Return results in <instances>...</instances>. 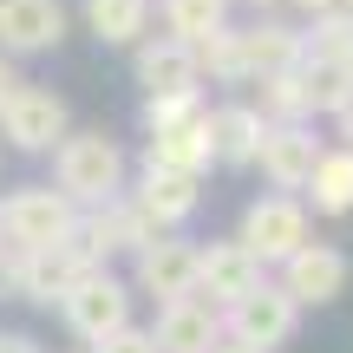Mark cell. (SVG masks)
I'll return each mask as SVG.
<instances>
[{"label": "cell", "mask_w": 353, "mask_h": 353, "mask_svg": "<svg viewBox=\"0 0 353 353\" xmlns=\"http://www.w3.org/2000/svg\"><path fill=\"white\" fill-rule=\"evenodd\" d=\"M196 72L210 79V85H249V65H242V33H236V26H223L216 39H203V46H196Z\"/></svg>", "instance_id": "d4e9b609"}, {"label": "cell", "mask_w": 353, "mask_h": 353, "mask_svg": "<svg viewBox=\"0 0 353 353\" xmlns=\"http://www.w3.org/2000/svg\"><path fill=\"white\" fill-rule=\"evenodd\" d=\"M294 327H301V307H294V294L281 288V281H262V288H249L236 307H223V334L236 347H255V353L288 347Z\"/></svg>", "instance_id": "8992f818"}, {"label": "cell", "mask_w": 353, "mask_h": 353, "mask_svg": "<svg viewBox=\"0 0 353 353\" xmlns=\"http://www.w3.org/2000/svg\"><path fill=\"white\" fill-rule=\"evenodd\" d=\"M236 33H242V65H249V85H255V79H275V72H294V65L307 59L301 26L275 20V13H262V20H249V26H236Z\"/></svg>", "instance_id": "2e32d148"}, {"label": "cell", "mask_w": 353, "mask_h": 353, "mask_svg": "<svg viewBox=\"0 0 353 353\" xmlns=\"http://www.w3.org/2000/svg\"><path fill=\"white\" fill-rule=\"evenodd\" d=\"M203 112H210V105H203V92H176V99H144V105H138V125H144V138H157V131L196 125Z\"/></svg>", "instance_id": "4316f807"}, {"label": "cell", "mask_w": 353, "mask_h": 353, "mask_svg": "<svg viewBox=\"0 0 353 353\" xmlns=\"http://www.w3.org/2000/svg\"><path fill=\"white\" fill-rule=\"evenodd\" d=\"M131 72H138L144 99H176V92H203L196 52H190V46H176L170 33H151L144 46H131Z\"/></svg>", "instance_id": "9a60e30c"}, {"label": "cell", "mask_w": 353, "mask_h": 353, "mask_svg": "<svg viewBox=\"0 0 353 353\" xmlns=\"http://www.w3.org/2000/svg\"><path fill=\"white\" fill-rule=\"evenodd\" d=\"M301 39H307L314 59H341L347 65V52H353V7H334V13H321V20H307Z\"/></svg>", "instance_id": "484cf974"}, {"label": "cell", "mask_w": 353, "mask_h": 353, "mask_svg": "<svg viewBox=\"0 0 353 353\" xmlns=\"http://www.w3.org/2000/svg\"><path fill=\"white\" fill-rule=\"evenodd\" d=\"M52 190H59L72 210H105L131 190V164L118 151V138L105 131H72V138L52 151Z\"/></svg>", "instance_id": "6da1fadb"}, {"label": "cell", "mask_w": 353, "mask_h": 353, "mask_svg": "<svg viewBox=\"0 0 353 353\" xmlns=\"http://www.w3.org/2000/svg\"><path fill=\"white\" fill-rule=\"evenodd\" d=\"M216 353H255V347H236V341H223V347H216Z\"/></svg>", "instance_id": "e575fe53"}, {"label": "cell", "mask_w": 353, "mask_h": 353, "mask_svg": "<svg viewBox=\"0 0 353 353\" xmlns=\"http://www.w3.org/2000/svg\"><path fill=\"white\" fill-rule=\"evenodd\" d=\"M85 275V255L72 249V242H59V249H33V255H13V281H20V301L33 307H59L65 288Z\"/></svg>", "instance_id": "e0dca14e"}, {"label": "cell", "mask_w": 353, "mask_h": 353, "mask_svg": "<svg viewBox=\"0 0 353 353\" xmlns=\"http://www.w3.org/2000/svg\"><path fill=\"white\" fill-rule=\"evenodd\" d=\"M0 138H7L13 151H26V157H52L72 138V105L52 85H33V79H26L7 99V112H0Z\"/></svg>", "instance_id": "5b68a950"}, {"label": "cell", "mask_w": 353, "mask_h": 353, "mask_svg": "<svg viewBox=\"0 0 353 353\" xmlns=\"http://www.w3.org/2000/svg\"><path fill=\"white\" fill-rule=\"evenodd\" d=\"M65 26H72L65 0H0V52L13 65L39 59V52H59Z\"/></svg>", "instance_id": "8fae6325"}, {"label": "cell", "mask_w": 353, "mask_h": 353, "mask_svg": "<svg viewBox=\"0 0 353 353\" xmlns=\"http://www.w3.org/2000/svg\"><path fill=\"white\" fill-rule=\"evenodd\" d=\"M347 72H353V52H347Z\"/></svg>", "instance_id": "d590c367"}, {"label": "cell", "mask_w": 353, "mask_h": 353, "mask_svg": "<svg viewBox=\"0 0 353 353\" xmlns=\"http://www.w3.org/2000/svg\"><path fill=\"white\" fill-rule=\"evenodd\" d=\"M144 242H157V229L131 210V196L105 203V210H79V229H72V249L85 255V268H112L118 255H138Z\"/></svg>", "instance_id": "52a82bcc"}, {"label": "cell", "mask_w": 353, "mask_h": 353, "mask_svg": "<svg viewBox=\"0 0 353 353\" xmlns=\"http://www.w3.org/2000/svg\"><path fill=\"white\" fill-rule=\"evenodd\" d=\"M294 72H301V92H307V118H341L353 105V72L341 59H314L307 52Z\"/></svg>", "instance_id": "603a6c76"}, {"label": "cell", "mask_w": 353, "mask_h": 353, "mask_svg": "<svg viewBox=\"0 0 353 353\" xmlns=\"http://www.w3.org/2000/svg\"><path fill=\"white\" fill-rule=\"evenodd\" d=\"M236 242H242V249H249L262 268H281L294 249H307V242H314V216H307V203H301V196L262 190V196H255L249 210H242Z\"/></svg>", "instance_id": "3957f363"}, {"label": "cell", "mask_w": 353, "mask_h": 353, "mask_svg": "<svg viewBox=\"0 0 353 353\" xmlns=\"http://www.w3.org/2000/svg\"><path fill=\"white\" fill-rule=\"evenodd\" d=\"M255 112L268 125H314L307 118V92H301V72H275V79H255Z\"/></svg>", "instance_id": "cb8c5ba5"}, {"label": "cell", "mask_w": 353, "mask_h": 353, "mask_svg": "<svg viewBox=\"0 0 353 353\" xmlns=\"http://www.w3.org/2000/svg\"><path fill=\"white\" fill-rule=\"evenodd\" d=\"M334 144H341V151H353V105L334 118Z\"/></svg>", "instance_id": "d6a6232c"}, {"label": "cell", "mask_w": 353, "mask_h": 353, "mask_svg": "<svg viewBox=\"0 0 353 353\" xmlns=\"http://www.w3.org/2000/svg\"><path fill=\"white\" fill-rule=\"evenodd\" d=\"M151 341H157V353H216L229 341L223 334V307H210L203 294H183V301L157 307Z\"/></svg>", "instance_id": "5bb4252c"}, {"label": "cell", "mask_w": 353, "mask_h": 353, "mask_svg": "<svg viewBox=\"0 0 353 353\" xmlns=\"http://www.w3.org/2000/svg\"><path fill=\"white\" fill-rule=\"evenodd\" d=\"M321 151H327V138H314V125H268L262 138V176L281 190V196H301L307 176H314Z\"/></svg>", "instance_id": "4fadbf2b"}, {"label": "cell", "mask_w": 353, "mask_h": 353, "mask_svg": "<svg viewBox=\"0 0 353 353\" xmlns=\"http://www.w3.org/2000/svg\"><path fill=\"white\" fill-rule=\"evenodd\" d=\"M216 164V138H210V112L196 118V125H176V131H157V138H144V170H176V176H196Z\"/></svg>", "instance_id": "d6986e66"}, {"label": "cell", "mask_w": 353, "mask_h": 353, "mask_svg": "<svg viewBox=\"0 0 353 353\" xmlns=\"http://www.w3.org/2000/svg\"><path fill=\"white\" fill-rule=\"evenodd\" d=\"M125 196L157 236H183V223L203 210V183L196 176H176V170H138V183Z\"/></svg>", "instance_id": "7c38bea8"}, {"label": "cell", "mask_w": 353, "mask_h": 353, "mask_svg": "<svg viewBox=\"0 0 353 353\" xmlns=\"http://www.w3.org/2000/svg\"><path fill=\"white\" fill-rule=\"evenodd\" d=\"M229 7H236V0H157V13H164V33L176 39V46H190V52L229 26Z\"/></svg>", "instance_id": "7402d4cb"}, {"label": "cell", "mask_w": 353, "mask_h": 353, "mask_svg": "<svg viewBox=\"0 0 353 353\" xmlns=\"http://www.w3.org/2000/svg\"><path fill=\"white\" fill-rule=\"evenodd\" d=\"M0 353H39L33 334H13V327H0Z\"/></svg>", "instance_id": "f546056e"}, {"label": "cell", "mask_w": 353, "mask_h": 353, "mask_svg": "<svg viewBox=\"0 0 353 353\" xmlns=\"http://www.w3.org/2000/svg\"><path fill=\"white\" fill-rule=\"evenodd\" d=\"M249 7H255V20H262V13H268V7H281V0H249Z\"/></svg>", "instance_id": "836d02e7"}, {"label": "cell", "mask_w": 353, "mask_h": 353, "mask_svg": "<svg viewBox=\"0 0 353 353\" xmlns=\"http://www.w3.org/2000/svg\"><path fill=\"white\" fill-rule=\"evenodd\" d=\"M131 281L118 275V268H85V275L65 288V301H59V321L79 334L85 347H99V341H112V334H125L131 327Z\"/></svg>", "instance_id": "277c9868"}, {"label": "cell", "mask_w": 353, "mask_h": 353, "mask_svg": "<svg viewBox=\"0 0 353 353\" xmlns=\"http://www.w3.org/2000/svg\"><path fill=\"white\" fill-rule=\"evenodd\" d=\"M151 0H79V20L99 46H144L151 39Z\"/></svg>", "instance_id": "ffe728a7"}, {"label": "cell", "mask_w": 353, "mask_h": 353, "mask_svg": "<svg viewBox=\"0 0 353 353\" xmlns=\"http://www.w3.org/2000/svg\"><path fill=\"white\" fill-rule=\"evenodd\" d=\"M268 268L242 249L236 236H216V242H196V294L210 307H236L249 288H262Z\"/></svg>", "instance_id": "9c48e42d"}, {"label": "cell", "mask_w": 353, "mask_h": 353, "mask_svg": "<svg viewBox=\"0 0 353 353\" xmlns=\"http://www.w3.org/2000/svg\"><path fill=\"white\" fill-rule=\"evenodd\" d=\"M92 353H157V341H151V327H138V321H131L125 334H112V341H99Z\"/></svg>", "instance_id": "83f0119b"}, {"label": "cell", "mask_w": 353, "mask_h": 353, "mask_svg": "<svg viewBox=\"0 0 353 353\" xmlns=\"http://www.w3.org/2000/svg\"><path fill=\"white\" fill-rule=\"evenodd\" d=\"M347 7H353V0H347Z\"/></svg>", "instance_id": "74e56055"}, {"label": "cell", "mask_w": 353, "mask_h": 353, "mask_svg": "<svg viewBox=\"0 0 353 353\" xmlns=\"http://www.w3.org/2000/svg\"><path fill=\"white\" fill-rule=\"evenodd\" d=\"M301 203L314 216H353V151L327 144L321 164H314V176H307V190H301Z\"/></svg>", "instance_id": "44dd1931"}, {"label": "cell", "mask_w": 353, "mask_h": 353, "mask_svg": "<svg viewBox=\"0 0 353 353\" xmlns=\"http://www.w3.org/2000/svg\"><path fill=\"white\" fill-rule=\"evenodd\" d=\"M72 229H79V210L52 183H20L0 196V249L7 255L59 249V242H72Z\"/></svg>", "instance_id": "7a4b0ae2"}, {"label": "cell", "mask_w": 353, "mask_h": 353, "mask_svg": "<svg viewBox=\"0 0 353 353\" xmlns=\"http://www.w3.org/2000/svg\"><path fill=\"white\" fill-rule=\"evenodd\" d=\"M72 353H92V347H72Z\"/></svg>", "instance_id": "8d00e7d4"}, {"label": "cell", "mask_w": 353, "mask_h": 353, "mask_svg": "<svg viewBox=\"0 0 353 353\" xmlns=\"http://www.w3.org/2000/svg\"><path fill=\"white\" fill-rule=\"evenodd\" d=\"M0 301H20V281H13V255L0 249Z\"/></svg>", "instance_id": "4dcf8cb0"}, {"label": "cell", "mask_w": 353, "mask_h": 353, "mask_svg": "<svg viewBox=\"0 0 353 353\" xmlns=\"http://www.w3.org/2000/svg\"><path fill=\"white\" fill-rule=\"evenodd\" d=\"M288 7H301V20H321V13H334V7H347V0H288Z\"/></svg>", "instance_id": "1f68e13d"}, {"label": "cell", "mask_w": 353, "mask_h": 353, "mask_svg": "<svg viewBox=\"0 0 353 353\" xmlns=\"http://www.w3.org/2000/svg\"><path fill=\"white\" fill-rule=\"evenodd\" d=\"M20 85H26V72H20V65L7 59V52H0V112H7V99H13Z\"/></svg>", "instance_id": "f1b7e54d"}, {"label": "cell", "mask_w": 353, "mask_h": 353, "mask_svg": "<svg viewBox=\"0 0 353 353\" xmlns=\"http://www.w3.org/2000/svg\"><path fill=\"white\" fill-rule=\"evenodd\" d=\"M131 294L170 307L183 294H196V242L190 236H157L131 255Z\"/></svg>", "instance_id": "ba28073f"}, {"label": "cell", "mask_w": 353, "mask_h": 353, "mask_svg": "<svg viewBox=\"0 0 353 353\" xmlns=\"http://www.w3.org/2000/svg\"><path fill=\"white\" fill-rule=\"evenodd\" d=\"M210 138H216V164H229V170H249V164H262L268 118L255 112L249 99H229V105H216V112H210Z\"/></svg>", "instance_id": "ac0fdd59"}, {"label": "cell", "mask_w": 353, "mask_h": 353, "mask_svg": "<svg viewBox=\"0 0 353 353\" xmlns=\"http://www.w3.org/2000/svg\"><path fill=\"white\" fill-rule=\"evenodd\" d=\"M275 281L294 294V307H327V301H341V294H347L353 255L334 249V242H307V249H294L288 262H281Z\"/></svg>", "instance_id": "30bf717a"}]
</instances>
